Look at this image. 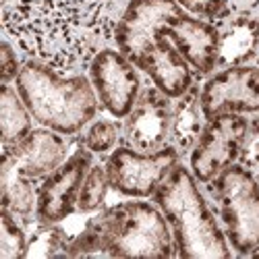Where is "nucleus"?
<instances>
[{"label": "nucleus", "mask_w": 259, "mask_h": 259, "mask_svg": "<svg viewBox=\"0 0 259 259\" xmlns=\"http://www.w3.org/2000/svg\"><path fill=\"white\" fill-rule=\"evenodd\" d=\"M128 0H0L5 35L27 58L58 73L90 67L114 41Z\"/></svg>", "instance_id": "1"}, {"label": "nucleus", "mask_w": 259, "mask_h": 259, "mask_svg": "<svg viewBox=\"0 0 259 259\" xmlns=\"http://www.w3.org/2000/svg\"><path fill=\"white\" fill-rule=\"evenodd\" d=\"M175 257V236L158 205L122 201L102 209L69 245V255Z\"/></svg>", "instance_id": "2"}, {"label": "nucleus", "mask_w": 259, "mask_h": 259, "mask_svg": "<svg viewBox=\"0 0 259 259\" xmlns=\"http://www.w3.org/2000/svg\"><path fill=\"white\" fill-rule=\"evenodd\" d=\"M15 90L25 102L33 120L60 135H77L98 112L100 100L85 75L64 77L39 60H25Z\"/></svg>", "instance_id": "3"}, {"label": "nucleus", "mask_w": 259, "mask_h": 259, "mask_svg": "<svg viewBox=\"0 0 259 259\" xmlns=\"http://www.w3.org/2000/svg\"><path fill=\"white\" fill-rule=\"evenodd\" d=\"M154 201L170 224L177 257L213 259L232 255L224 230L199 191L197 179L183 164H177L158 187Z\"/></svg>", "instance_id": "4"}, {"label": "nucleus", "mask_w": 259, "mask_h": 259, "mask_svg": "<svg viewBox=\"0 0 259 259\" xmlns=\"http://www.w3.org/2000/svg\"><path fill=\"white\" fill-rule=\"evenodd\" d=\"M64 135L41 126L19 143L3 147L0 158V193L3 207L27 220L37 207V189L50 172L67 160Z\"/></svg>", "instance_id": "5"}, {"label": "nucleus", "mask_w": 259, "mask_h": 259, "mask_svg": "<svg viewBox=\"0 0 259 259\" xmlns=\"http://www.w3.org/2000/svg\"><path fill=\"white\" fill-rule=\"evenodd\" d=\"M226 241L239 255L259 247V179L241 164H232L211 181Z\"/></svg>", "instance_id": "6"}, {"label": "nucleus", "mask_w": 259, "mask_h": 259, "mask_svg": "<svg viewBox=\"0 0 259 259\" xmlns=\"http://www.w3.org/2000/svg\"><path fill=\"white\" fill-rule=\"evenodd\" d=\"M179 149L168 143L158 152H137L128 145H118L106 160L110 189L126 197H154L158 187L179 164Z\"/></svg>", "instance_id": "7"}, {"label": "nucleus", "mask_w": 259, "mask_h": 259, "mask_svg": "<svg viewBox=\"0 0 259 259\" xmlns=\"http://www.w3.org/2000/svg\"><path fill=\"white\" fill-rule=\"evenodd\" d=\"M247 124L245 114H218L205 122L191 149V172L197 183H211L220 172L239 162Z\"/></svg>", "instance_id": "8"}, {"label": "nucleus", "mask_w": 259, "mask_h": 259, "mask_svg": "<svg viewBox=\"0 0 259 259\" xmlns=\"http://www.w3.org/2000/svg\"><path fill=\"white\" fill-rule=\"evenodd\" d=\"M183 13L177 0H128L114 31L116 50L137 67L158 33Z\"/></svg>", "instance_id": "9"}, {"label": "nucleus", "mask_w": 259, "mask_h": 259, "mask_svg": "<svg viewBox=\"0 0 259 259\" xmlns=\"http://www.w3.org/2000/svg\"><path fill=\"white\" fill-rule=\"evenodd\" d=\"M88 69L102 108L114 118H124L141 94L137 67L120 50L104 48L94 56Z\"/></svg>", "instance_id": "10"}, {"label": "nucleus", "mask_w": 259, "mask_h": 259, "mask_svg": "<svg viewBox=\"0 0 259 259\" xmlns=\"http://www.w3.org/2000/svg\"><path fill=\"white\" fill-rule=\"evenodd\" d=\"M205 120L218 114H259V67H226L201 88Z\"/></svg>", "instance_id": "11"}, {"label": "nucleus", "mask_w": 259, "mask_h": 259, "mask_svg": "<svg viewBox=\"0 0 259 259\" xmlns=\"http://www.w3.org/2000/svg\"><path fill=\"white\" fill-rule=\"evenodd\" d=\"M92 166V152L81 145L71 158H67L41 181L35 207V218L39 224H58L75 211L81 185Z\"/></svg>", "instance_id": "12"}, {"label": "nucleus", "mask_w": 259, "mask_h": 259, "mask_svg": "<svg viewBox=\"0 0 259 259\" xmlns=\"http://www.w3.org/2000/svg\"><path fill=\"white\" fill-rule=\"evenodd\" d=\"M172 98L162 94L156 85L141 88L133 110L124 116L122 141L137 152H158L170 141Z\"/></svg>", "instance_id": "13"}, {"label": "nucleus", "mask_w": 259, "mask_h": 259, "mask_svg": "<svg viewBox=\"0 0 259 259\" xmlns=\"http://www.w3.org/2000/svg\"><path fill=\"white\" fill-rule=\"evenodd\" d=\"M166 35L183 58L191 64V69L199 75H209L218 69V27L209 21L197 19L183 13L160 31Z\"/></svg>", "instance_id": "14"}, {"label": "nucleus", "mask_w": 259, "mask_h": 259, "mask_svg": "<svg viewBox=\"0 0 259 259\" xmlns=\"http://www.w3.org/2000/svg\"><path fill=\"white\" fill-rule=\"evenodd\" d=\"M137 69H141L149 77L152 85H156L162 94H166L172 100L181 98L195 83L191 64L162 33H158L154 46L141 58Z\"/></svg>", "instance_id": "15"}, {"label": "nucleus", "mask_w": 259, "mask_h": 259, "mask_svg": "<svg viewBox=\"0 0 259 259\" xmlns=\"http://www.w3.org/2000/svg\"><path fill=\"white\" fill-rule=\"evenodd\" d=\"M213 25L220 33L218 69L243 67L259 58V17L232 15Z\"/></svg>", "instance_id": "16"}, {"label": "nucleus", "mask_w": 259, "mask_h": 259, "mask_svg": "<svg viewBox=\"0 0 259 259\" xmlns=\"http://www.w3.org/2000/svg\"><path fill=\"white\" fill-rule=\"evenodd\" d=\"M205 116L201 110V88L193 83L191 88L172 104V122H170V143L179 149V154H187L197 143Z\"/></svg>", "instance_id": "17"}, {"label": "nucleus", "mask_w": 259, "mask_h": 259, "mask_svg": "<svg viewBox=\"0 0 259 259\" xmlns=\"http://www.w3.org/2000/svg\"><path fill=\"white\" fill-rule=\"evenodd\" d=\"M31 112L25 102L21 100L19 92L13 90L9 83L0 88V133H3V147L15 145L23 137H27L31 128Z\"/></svg>", "instance_id": "18"}, {"label": "nucleus", "mask_w": 259, "mask_h": 259, "mask_svg": "<svg viewBox=\"0 0 259 259\" xmlns=\"http://www.w3.org/2000/svg\"><path fill=\"white\" fill-rule=\"evenodd\" d=\"M71 241L73 239H69V234L58 224H39V228L33 230V234L27 239L25 259L69 255Z\"/></svg>", "instance_id": "19"}, {"label": "nucleus", "mask_w": 259, "mask_h": 259, "mask_svg": "<svg viewBox=\"0 0 259 259\" xmlns=\"http://www.w3.org/2000/svg\"><path fill=\"white\" fill-rule=\"evenodd\" d=\"M122 137V124L110 118L94 120L81 137V145L88 147L92 154H110L118 147Z\"/></svg>", "instance_id": "20"}, {"label": "nucleus", "mask_w": 259, "mask_h": 259, "mask_svg": "<svg viewBox=\"0 0 259 259\" xmlns=\"http://www.w3.org/2000/svg\"><path fill=\"white\" fill-rule=\"evenodd\" d=\"M110 189V181H108V172L106 166H92L88 177H85L83 185H81V193H79V201H77V209L79 211H98L104 201H106V193Z\"/></svg>", "instance_id": "21"}, {"label": "nucleus", "mask_w": 259, "mask_h": 259, "mask_svg": "<svg viewBox=\"0 0 259 259\" xmlns=\"http://www.w3.org/2000/svg\"><path fill=\"white\" fill-rule=\"evenodd\" d=\"M27 251V236L21 228L19 218L3 209L0 215V259H21Z\"/></svg>", "instance_id": "22"}, {"label": "nucleus", "mask_w": 259, "mask_h": 259, "mask_svg": "<svg viewBox=\"0 0 259 259\" xmlns=\"http://www.w3.org/2000/svg\"><path fill=\"white\" fill-rule=\"evenodd\" d=\"M177 3L187 15L209 21V23H220L232 15L230 0H177Z\"/></svg>", "instance_id": "23"}, {"label": "nucleus", "mask_w": 259, "mask_h": 259, "mask_svg": "<svg viewBox=\"0 0 259 259\" xmlns=\"http://www.w3.org/2000/svg\"><path fill=\"white\" fill-rule=\"evenodd\" d=\"M243 168L251 170L253 175L259 172V114L249 120L247 124V133L243 139V147L239 154V162Z\"/></svg>", "instance_id": "24"}, {"label": "nucleus", "mask_w": 259, "mask_h": 259, "mask_svg": "<svg viewBox=\"0 0 259 259\" xmlns=\"http://www.w3.org/2000/svg\"><path fill=\"white\" fill-rule=\"evenodd\" d=\"M21 67L23 64L19 62L17 50L11 46L9 39H3V44H0V77H3V83L15 81Z\"/></svg>", "instance_id": "25"}, {"label": "nucleus", "mask_w": 259, "mask_h": 259, "mask_svg": "<svg viewBox=\"0 0 259 259\" xmlns=\"http://www.w3.org/2000/svg\"><path fill=\"white\" fill-rule=\"evenodd\" d=\"M253 257H259V247L255 249V253H253Z\"/></svg>", "instance_id": "26"}, {"label": "nucleus", "mask_w": 259, "mask_h": 259, "mask_svg": "<svg viewBox=\"0 0 259 259\" xmlns=\"http://www.w3.org/2000/svg\"><path fill=\"white\" fill-rule=\"evenodd\" d=\"M257 175H259V172H257Z\"/></svg>", "instance_id": "27"}]
</instances>
